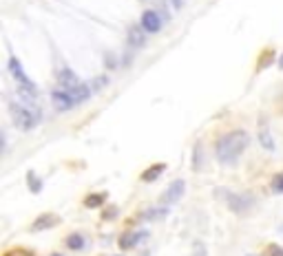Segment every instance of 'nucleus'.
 <instances>
[{
    "label": "nucleus",
    "mask_w": 283,
    "mask_h": 256,
    "mask_svg": "<svg viewBox=\"0 0 283 256\" xmlns=\"http://www.w3.org/2000/svg\"><path fill=\"white\" fill-rule=\"evenodd\" d=\"M250 144V135L246 131H230L226 135H221L215 144V153L221 164H235L237 159L243 155V150Z\"/></svg>",
    "instance_id": "nucleus-1"
},
{
    "label": "nucleus",
    "mask_w": 283,
    "mask_h": 256,
    "mask_svg": "<svg viewBox=\"0 0 283 256\" xmlns=\"http://www.w3.org/2000/svg\"><path fill=\"white\" fill-rule=\"evenodd\" d=\"M91 93L93 91L88 88V84H80L77 88H55L51 93V99L58 110H66L71 106H77L80 102H84Z\"/></svg>",
    "instance_id": "nucleus-2"
},
{
    "label": "nucleus",
    "mask_w": 283,
    "mask_h": 256,
    "mask_svg": "<svg viewBox=\"0 0 283 256\" xmlns=\"http://www.w3.org/2000/svg\"><path fill=\"white\" fill-rule=\"evenodd\" d=\"M9 71H11V75H14L16 84H18V95L25 99L27 104H31L33 99L38 97V86L33 84L29 77H27L25 69H22V64L18 62V58H14V55L9 58Z\"/></svg>",
    "instance_id": "nucleus-3"
},
{
    "label": "nucleus",
    "mask_w": 283,
    "mask_h": 256,
    "mask_svg": "<svg viewBox=\"0 0 283 256\" xmlns=\"http://www.w3.org/2000/svg\"><path fill=\"white\" fill-rule=\"evenodd\" d=\"M11 117H14V124L22 128V131H31L36 128V124L42 119L40 108H33L31 104H11Z\"/></svg>",
    "instance_id": "nucleus-4"
},
{
    "label": "nucleus",
    "mask_w": 283,
    "mask_h": 256,
    "mask_svg": "<svg viewBox=\"0 0 283 256\" xmlns=\"http://www.w3.org/2000/svg\"><path fill=\"white\" fill-rule=\"evenodd\" d=\"M215 197H217L219 201H224L232 212H237V214L248 212L254 203L252 197H248V194H237L232 190H226V188H217V190H215Z\"/></svg>",
    "instance_id": "nucleus-5"
},
{
    "label": "nucleus",
    "mask_w": 283,
    "mask_h": 256,
    "mask_svg": "<svg viewBox=\"0 0 283 256\" xmlns=\"http://www.w3.org/2000/svg\"><path fill=\"white\" fill-rule=\"evenodd\" d=\"M184 190H186V183L181 181V179H177V181H173L168 186V190L164 192V197H162V201L166 203V205H170V203H177L181 197H184Z\"/></svg>",
    "instance_id": "nucleus-6"
},
{
    "label": "nucleus",
    "mask_w": 283,
    "mask_h": 256,
    "mask_svg": "<svg viewBox=\"0 0 283 256\" xmlns=\"http://www.w3.org/2000/svg\"><path fill=\"white\" fill-rule=\"evenodd\" d=\"M140 25L144 27V31H148V33H157L159 29H162V18H159L157 11H144Z\"/></svg>",
    "instance_id": "nucleus-7"
},
{
    "label": "nucleus",
    "mask_w": 283,
    "mask_h": 256,
    "mask_svg": "<svg viewBox=\"0 0 283 256\" xmlns=\"http://www.w3.org/2000/svg\"><path fill=\"white\" fill-rule=\"evenodd\" d=\"M144 236H146V232H124V234L118 238V245H120V249H131V247H135Z\"/></svg>",
    "instance_id": "nucleus-8"
},
{
    "label": "nucleus",
    "mask_w": 283,
    "mask_h": 256,
    "mask_svg": "<svg viewBox=\"0 0 283 256\" xmlns=\"http://www.w3.org/2000/svg\"><path fill=\"white\" fill-rule=\"evenodd\" d=\"M58 223H60V219L55 214H40L36 221H33L31 230L33 232H42V230H49V227H53V225H58Z\"/></svg>",
    "instance_id": "nucleus-9"
},
{
    "label": "nucleus",
    "mask_w": 283,
    "mask_h": 256,
    "mask_svg": "<svg viewBox=\"0 0 283 256\" xmlns=\"http://www.w3.org/2000/svg\"><path fill=\"white\" fill-rule=\"evenodd\" d=\"M58 84H60V88H77L80 86V80H77V75L71 69H62L58 73Z\"/></svg>",
    "instance_id": "nucleus-10"
},
{
    "label": "nucleus",
    "mask_w": 283,
    "mask_h": 256,
    "mask_svg": "<svg viewBox=\"0 0 283 256\" xmlns=\"http://www.w3.org/2000/svg\"><path fill=\"white\" fill-rule=\"evenodd\" d=\"M129 42H131V47H144V44H146V36H144L142 25L129 27Z\"/></svg>",
    "instance_id": "nucleus-11"
},
{
    "label": "nucleus",
    "mask_w": 283,
    "mask_h": 256,
    "mask_svg": "<svg viewBox=\"0 0 283 256\" xmlns=\"http://www.w3.org/2000/svg\"><path fill=\"white\" fill-rule=\"evenodd\" d=\"M166 170V164H153L151 168H146L142 172V181L144 183H153V181H157L159 179V175Z\"/></svg>",
    "instance_id": "nucleus-12"
},
{
    "label": "nucleus",
    "mask_w": 283,
    "mask_h": 256,
    "mask_svg": "<svg viewBox=\"0 0 283 256\" xmlns=\"http://www.w3.org/2000/svg\"><path fill=\"white\" fill-rule=\"evenodd\" d=\"M259 142H261V146L265 150H270V153L274 150V139H272V135H270V128L263 126L261 131H259Z\"/></svg>",
    "instance_id": "nucleus-13"
},
{
    "label": "nucleus",
    "mask_w": 283,
    "mask_h": 256,
    "mask_svg": "<svg viewBox=\"0 0 283 256\" xmlns=\"http://www.w3.org/2000/svg\"><path fill=\"white\" fill-rule=\"evenodd\" d=\"M86 245V241H84V236L82 234H71V236H66V247H71V249H82Z\"/></svg>",
    "instance_id": "nucleus-14"
},
{
    "label": "nucleus",
    "mask_w": 283,
    "mask_h": 256,
    "mask_svg": "<svg viewBox=\"0 0 283 256\" xmlns=\"http://www.w3.org/2000/svg\"><path fill=\"white\" fill-rule=\"evenodd\" d=\"M104 201H107V194H88V197L84 199V205L86 208H100Z\"/></svg>",
    "instance_id": "nucleus-15"
},
{
    "label": "nucleus",
    "mask_w": 283,
    "mask_h": 256,
    "mask_svg": "<svg viewBox=\"0 0 283 256\" xmlns=\"http://www.w3.org/2000/svg\"><path fill=\"white\" fill-rule=\"evenodd\" d=\"M202 144H195V150H193V170L202 168Z\"/></svg>",
    "instance_id": "nucleus-16"
},
{
    "label": "nucleus",
    "mask_w": 283,
    "mask_h": 256,
    "mask_svg": "<svg viewBox=\"0 0 283 256\" xmlns=\"http://www.w3.org/2000/svg\"><path fill=\"white\" fill-rule=\"evenodd\" d=\"M107 84H109V77H107V75H102V77H96L93 82H88V88H91L93 93H98L100 88H104Z\"/></svg>",
    "instance_id": "nucleus-17"
},
{
    "label": "nucleus",
    "mask_w": 283,
    "mask_h": 256,
    "mask_svg": "<svg viewBox=\"0 0 283 256\" xmlns=\"http://www.w3.org/2000/svg\"><path fill=\"white\" fill-rule=\"evenodd\" d=\"M27 179H29V190H31V192H40V190H42V183H40V179H38L36 175H33V172H29V175H27Z\"/></svg>",
    "instance_id": "nucleus-18"
},
{
    "label": "nucleus",
    "mask_w": 283,
    "mask_h": 256,
    "mask_svg": "<svg viewBox=\"0 0 283 256\" xmlns=\"http://www.w3.org/2000/svg\"><path fill=\"white\" fill-rule=\"evenodd\" d=\"M272 190H274L276 194L283 192V175H276L274 179H272Z\"/></svg>",
    "instance_id": "nucleus-19"
},
{
    "label": "nucleus",
    "mask_w": 283,
    "mask_h": 256,
    "mask_svg": "<svg viewBox=\"0 0 283 256\" xmlns=\"http://www.w3.org/2000/svg\"><path fill=\"white\" fill-rule=\"evenodd\" d=\"M5 256H33V252H29V249H9V252H5Z\"/></svg>",
    "instance_id": "nucleus-20"
},
{
    "label": "nucleus",
    "mask_w": 283,
    "mask_h": 256,
    "mask_svg": "<svg viewBox=\"0 0 283 256\" xmlns=\"http://www.w3.org/2000/svg\"><path fill=\"white\" fill-rule=\"evenodd\" d=\"M268 256H283V247H279V245H268Z\"/></svg>",
    "instance_id": "nucleus-21"
},
{
    "label": "nucleus",
    "mask_w": 283,
    "mask_h": 256,
    "mask_svg": "<svg viewBox=\"0 0 283 256\" xmlns=\"http://www.w3.org/2000/svg\"><path fill=\"white\" fill-rule=\"evenodd\" d=\"M195 256H206V245L204 243H195Z\"/></svg>",
    "instance_id": "nucleus-22"
},
{
    "label": "nucleus",
    "mask_w": 283,
    "mask_h": 256,
    "mask_svg": "<svg viewBox=\"0 0 283 256\" xmlns=\"http://www.w3.org/2000/svg\"><path fill=\"white\" fill-rule=\"evenodd\" d=\"M115 214H118V208H111L109 212H104V219H115Z\"/></svg>",
    "instance_id": "nucleus-23"
},
{
    "label": "nucleus",
    "mask_w": 283,
    "mask_h": 256,
    "mask_svg": "<svg viewBox=\"0 0 283 256\" xmlns=\"http://www.w3.org/2000/svg\"><path fill=\"white\" fill-rule=\"evenodd\" d=\"M104 64H109V66H113V64H115V60H113V55H111V53L107 55V60H104Z\"/></svg>",
    "instance_id": "nucleus-24"
},
{
    "label": "nucleus",
    "mask_w": 283,
    "mask_h": 256,
    "mask_svg": "<svg viewBox=\"0 0 283 256\" xmlns=\"http://www.w3.org/2000/svg\"><path fill=\"white\" fill-rule=\"evenodd\" d=\"M170 3H173V9H177V11L181 9V0H170Z\"/></svg>",
    "instance_id": "nucleus-25"
},
{
    "label": "nucleus",
    "mask_w": 283,
    "mask_h": 256,
    "mask_svg": "<svg viewBox=\"0 0 283 256\" xmlns=\"http://www.w3.org/2000/svg\"><path fill=\"white\" fill-rule=\"evenodd\" d=\"M279 66H281V69H283V55H281V58H279Z\"/></svg>",
    "instance_id": "nucleus-26"
},
{
    "label": "nucleus",
    "mask_w": 283,
    "mask_h": 256,
    "mask_svg": "<svg viewBox=\"0 0 283 256\" xmlns=\"http://www.w3.org/2000/svg\"><path fill=\"white\" fill-rule=\"evenodd\" d=\"M51 256H60V254H51Z\"/></svg>",
    "instance_id": "nucleus-27"
},
{
    "label": "nucleus",
    "mask_w": 283,
    "mask_h": 256,
    "mask_svg": "<svg viewBox=\"0 0 283 256\" xmlns=\"http://www.w3.org/2000/svg\"><path fill=\"white\" fill-rule=\"evenodd\" d=\"M248 256H254V254H248Z\"/></svg>",
    "instance_id": "nucleus-28"
}]
</instances>
